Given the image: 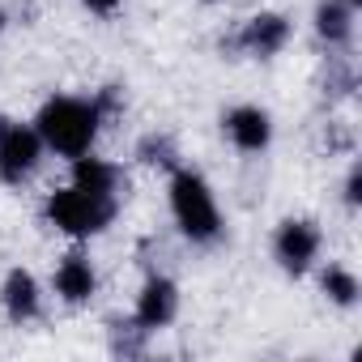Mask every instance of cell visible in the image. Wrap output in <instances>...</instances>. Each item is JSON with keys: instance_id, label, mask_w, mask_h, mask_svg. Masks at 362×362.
I'll list each match as a JSON object with an SVG mask.
<instances>
[{"instance_id": "9c48e42d", "label": "cell", "mask_w": 362, "mask_h": 362, "mask_svg": "<svg viewBox=\"0 0 362 362\" xmlns=\"http://www.w3.org/2000/svg\"><path fill=\"white\" fill-rule=\"evenodd\" d=\"M0 303H5L9 320H35L39 315V281L26 273V269H13L5 277V286H0Z\"/></svg>"}, {"instance_id": "ac0fdd59", "label": "cell", "mask_w": 362, "mask_h": 362, "mask_svg": "<svg viewBox=\"0 0 362 362\" xmlns=\"http://www.w3.org/2000/svg\"><path fill=\"white\" fill-rule=\"evenodd\" d=\"M0 30H5V13H0Z\"/></svg>"}, {"instance_id": "6da1fadb", "label": "cell", "mask_w": 362, "mask_h": 362, "mask_svg": "<svg viewBox=\"0 0 362 362\" xmlns=\"http://www.w3.org/2000/svg\"><path fill=\"white\" fill-rule=\"evenodd\" d=\"M98 124H103L98 98L94 103H86V98H52V103H43V111L35 119V132L56 153L77 158V153H90V145L98 136Z\"/></svg>"}, {"instance_id": "30bf717a", "label": "cell", "mask_w": 362, "mask_h": 362, "mask_svg": "<svg viewBox=\"0 0 362 362\" xmlns=\"http://www.w3.org/2000/svg\"><path fill=\"white\" fill-rule=\"evenodd\" d=\"M94 286L98 281H94V269H90L86 256H64L60 260V269H56V294L64 303H90Z\"/></svg>"}, {"instance_id": "52a82bcc", "label": "cell", "mask_w": 362, "mask_h": 362, "mask_svg": "<svg viewBox=\"0 0 362 362\" xmlns=\"http://www.w3.org/2000/svg\"><path fill=\"white\" fill-rule=\"evenodd\" d=\"M226 132H230V141H235L243 153H260V149L273 141V119H269V111H260V107H235V111L226 115Z\"/></svg>"}, {"instance_id": "ba28073f", "label": "cell", "mask_w": 362, "mask_h": 362, "mask_svg": "<svg viewBox=\"0 0 362 362\" xmlns=\"http://www.w3.org/2000/svg\"><path fill=\"white\" fill-rule=\"evenodd\" d=\"M286 39H290V22H286L281 13H260V18H252V22L243 26L239 47H243L247 56H273V52L286 47Z\"/></svg>"}, {"instance_id": "4fadbf2b", "label": "cell", "mask_w": 362, "mask_h": 362, "mask_svg": "<svg viewBox=\"0 0 362 362\" xmlns=\"http://www.w3.org/2000/svg\"><path fill=\"white\" fill-rule=\"evenodd\" d=\"M324 294L332 298V303H341V307H354L358 303V277L349 273V269H324Z\"/></svg>"}, {"instance_id": "7c38bea8", "label": "cell", "mask_w": 362, "mask_h": 362, "mask_svg": "<svg viewBox=\"0 0 362 362\" xmlns=\"http://www.w3.org/2000/svg\"><path fill=\"white\" fill-rule=\"evenodd\" d=\"M315 30L328 47L345 43L349 30H354V9H349V0H320V9H315Z\"/></svg>"}, {"instance_id": "3957f363", "label": "cell", "mask_w": 362, "mask_h": 362, "mask_svg": "<svg viewBox=\"0 0 362 362\" xmlns=\"http://www.w3.org/2000/svg\"><path fill=\"white\" fill-rule=\"evenodd\" d=\"M47 218H52L56 230H64L73 239H90V235H98L115 222V197L86 192V188L73 184V188L47 197Z\"/></svg>"}, {"instance_id": "8992f818", "label": "cell", "mask_w": 362, "mask_h": 362, "mask_svg": "<svg viewBox=\"0 0 362 362\" xmlns=\"http://www.w3.org/2000/svg\"><path fill=\"white\" fill-rule=\"evenodd\" d=\"M175 311H179V290H175V281L149 277L145 290H141V298H136L132 324H136L141 332H153V328H166V324L175 320Z\"/></svg>"}, {"instance_id": "7a4b0ae2", "label": "cell", "mask_w": 362, "mask_h": 362, "mask_svg": "<svg viewBox=\"0 0 362 362\" xmlns=\"http://www.w3.org/2000/svg\"><path fill=\"white\" fill-rule=\"evenodd\" d=\"M170 209H175L179 230H184L192 243H214L222 235L218 201H214L209 184L197 170H175V179H170Z\"/></svg>"}, {"instance_id": "e0dca14e", "label": "cell", "mask_w": 362, "mask_h": 362, "mask_svg": "<svg viewBox=\"0 0 362 362\" xmlns=\"http://www.w3.org/2000/svg\"><path fill=\"white\" fill-rule=\"evenodd\" d=\"M358 5H362V0H349V9H358Z\"/></svg>"}, {"instance_id": "5bb4252c", "label": "cell", "mask_w": 362, "mask_h": 362, "mask_svg": "<svg viewBox=\"0 0 362 362\" xmlns=\"http://www.w3.org/2000/svg\"><path fill=\"white\" fill-rule=\"evenodd\" d=\"M136 153H141V162H149V166H175V145H170V136H145Z\"/></svg>"}, {"instance_id": "8fae6325", "label": "cell", "mask_w": 362, "mask_h": 362, "mask_svg": "<svg viewBox=\"0 0 362 362\" xmlns=\"http://www.w3.org/2000/svg\"><path fill=\"white\" fill-rule=\"evenodd\" d=\"M73 184L86 188V192H103V197H115V184H119V170L103 158H90V153H77L73 158Z\"/></svg>"}, {"instance_id": "9a60e30c", "label": "cell", "mask_w": 362, "mask_h": 362, "mask_svg": "<svg viewBox=\"0 0 362 362\" xmlns=\"http://www.w3.org/2000/svg\"><path fill=\"white\" fill-rule=\"evenodd\" d=\"M358 201H362V166H354L345 179V205H358Z\"/></svg>"}, {"instance_id": "277c9868", "label": "cell", "mask_w": 362, "mask_h": 362, "mask_svg": "<svg viewBox=\"0 0 362 362\" xmlns=\"http://www.w3.org/2000/svg\"><path fill=\"white\" fill-rule=\"evenodd\" d=\"M39 132L18 124V119H0V179L5 184H22V179L39 166Z\"/></svg>"}, {"instance_id": "2e32d148", "label": "cell", "mask_w": 362, "mask_h": 362, "mask_svg": "<svg viewBox=\"0 0 362 362\" xmlns=\"http://www.w3.org/2000/svg\"><path fill=\"white\" fill-rule=\"evenodd\" d=\"M86 9H90V13H103V18H107V13H115V9H119V0H86Z\"/></svg>"}, {"instance_id": "5b68a950", "label": "cell", "mask_w": 362, "mask_h": 362, "mask_svg": "<svg viewBox=\"0 0 362 362\" xmlns=\"http://www.w3.org/2000/svg\"><path fill=\"white\" fill-rule=\"evenodd\" d=\"M273 252H277V264L298 277V273L311 269V260L320 252V230L311 222H286L273 239Z\"/></svg>"}]
</instances>
